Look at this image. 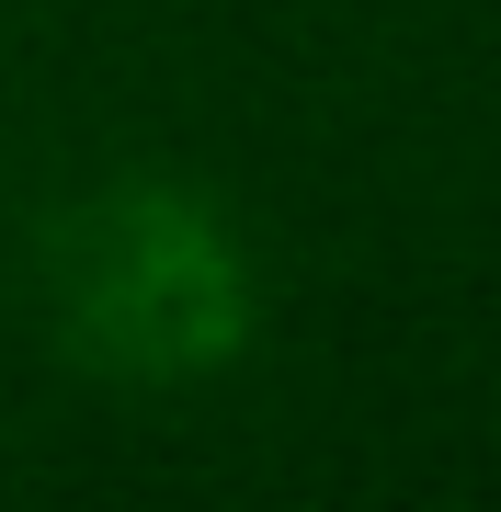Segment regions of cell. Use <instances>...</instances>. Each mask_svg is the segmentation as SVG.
Segmentation results:
<instances>
[{"label":"cell","mask_w":501,"mask_h":512,"mask_svg":"<svg viewBox=\"0 0 501 512\" xmlns=\"http://www.w3.org/2000/svg\"><path fill=\"white\" fill-rule=\"evenodd\" d=\"M57 319L92 365L126 376H194L217 353H240L251 330V285L228 228L205 217L194 194H103L57 228Z\"/></svg>","instance_id":"1"}]
</instances>
